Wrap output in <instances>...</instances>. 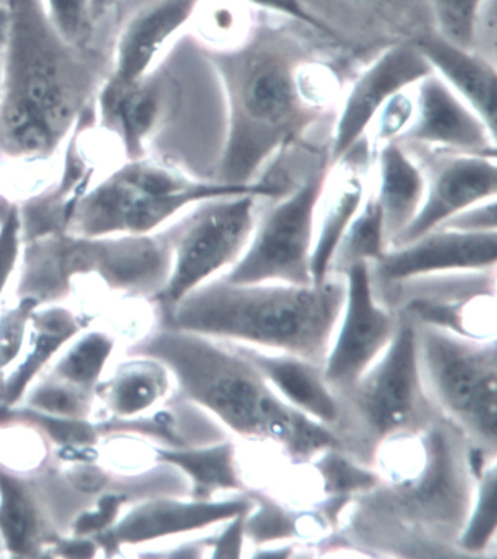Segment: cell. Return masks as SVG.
<instances>
[{
    "label": "cell",
    "instance_id": "obj_11",
    "mask_svg": "<svg viewBox=\"0 0 497 559\" xmlns=\"http://www.w3.org/2000/svg\"><path fill=\"white\" fill-rule=\"evenodd\" d=\"M260 201L256 194L209 199L161 228L172 251L170 277L153 300L161 318L181 298L240 260L252 238Z\"/></svg>",
    "mask_w": 497,
    "mask_h": 559
},
{
    "label": "cell",
    "instance_id": "obj_33",
    "mask_svg": "<svg viewBox=\"0 0 497 559\" xmlns=\"http://www.w3.org/2000/svg\"><path fill=\"white\" fill-rule=\"evenodd\" d=\"M496 462L490 463L475 483L473 506L464 531H462L458 548L462 555L474 557L484 552L496 536Z\"/></svg>",
    "mask_w": 497,
    "mask_h": 559
},
{
    "label": "cell",
    "instance_id": "obj_19",
    "mask_svg": "<svg viewBox=\"0 0 497 559\" xmlns=\"http://www.w3.org/2000/svg\"><path fill=\"white\" fill-rule=\"evenodd\" d=\"M414 117L404 146L496 155V134L435 72L413 85Z\"/></svg>",
    "mask_w": 497,
    "mask_h": 559
},
{
    "label": "cell",
    "instance_id": "obj_18",
    "mask_svg": "<svg viewBox=\"0 0 497 559\" xmlns=\"http://www.w3.org/2000/svg\"><path fill=\"white\" fill-rule=\"evenodd\" d=\"M438 153L429 166L419 163L426 179L422 205L390 247L416 240L469 207L496 199V155Z\"/></svg>",
    "mask_w": 497,
    "mask_h": 559
},
{
    "label": "cell",
    "instance_id": "obj_3",
    "mask_svg": "<svg viewBox=\"0 0 497 559\" xmlns=\"http://www.w3.org/2000/svg\"><path fill=\"white\" fill-rule=\"evenodd\" d=\"M375 465L384 475L356 497L349 539L401 557H457L477 483L460 428L443 416L416 436L413 467L384 453Z\"/></svg>",
    "mask_w": 497,
    "mask_h": 559
},
{
    "label": "cell",
    "instance_id": "obj_48",
    "mask_svg": "<svg viewBox=\"0 0 497 559\" xmlns=\"http://www.w3.org/2000/svg\"><path fill=\"white\" fill-rule=\"evenodd\" d=\"M7 0H0V7H5Z\"/></svg>",
    "mask_w": 497,
    "mask_h": 559
},
{
    "label": "cell",
    "instance_id": "obj_9",
    "mask_svg": "<svg viewBox=\"0 0 497 559\" xmlns=\"http://www.w3.org/2000/svg\"><path fill=\"white\" fill-rule=\"evenodd\" d=\"M172 266L161 229L146 236L80 237L66 231L24 242L20 298L54 305L69 296L77 276L97 275L114 292L154 300Z\"/></svg>",
    "mask_w": 497,
    "mask_h": 559
},
{
    "label": "cell",
    "instance_id": "obj_25",
    "mask_svg": "<svg viewBox=\"0 0 497 559\" xmlns=\"http://www.w3.org/2000/svg\"><path fill=\"white\" fill-rule=\"evenodd\" d=\"M374 193L384 214L388 249L409 227L425 194V173L416 157L400 142L375 151Z\"/></svg>",
    "mask_w": 497,
    "mask_h": 559
},
{
    "label": "cell",
    "instance_id": "obj_41",
    "mask_svg": "<svg viewBox=\"0 0 497 559\" xmlns=\"http://www.w3.org/2000/svg\"><path fill=\"white\" fill-rule=\"evenodd\" d=\"M38 307L40 305L33 298H20V305L0 318V370L19 357L27 324Z\"/></svg>",
    "mask_w": 497,
    "mask_h": 559
},
{
    "label": "cell",
    "instance_id": "obj_7",
    "mask_svg": "<svg viewBox=\"0 0 497 559\" xmlns=\"http://www.w3.org/2000/svg\"><path fill=\"white\" fill-rule=\"evenodd\" d=\"M287 192L282 185L271 181L201 180L154 159H126L82 194L66 233L80 237L146 236L209 199L238 194L271 199Z\"/></svg>",
    "mask_w": 497,
    "mask_h": 559
},
{
    "label": "cell",
    "instance_id": "obj_45",
    "mask_svg": "<svg viewBox=\"0 0 497 559\" xmlns=\"http://www.w3.org/2000/svg\"><path fill=\"white\" fill-rule=\"evenodd\" d=\"M114 2L116 0H90V15L95 24L107 14Z\"/></svg>",
    "mask_w": 497,
    "mask_h": 559
},
{
    "label": "cell",
    "instance_id": "obj_17",
    "mask_svg": "<svg viewBox=\"0 0 497 559\" xmlns=\"http://www.w3.org/2000/svg\"><path fill=\"white\" fill-rule=\"evenodd\" d=\"M431 64L413 40L387 47L350 84L332 126L328 167L361 144L372 120L388 99L432 73Z\"/></svg>",
    "mask_w": 497,
    "mask_h": 559
},
{
    "label": "cell",
    "instance_id": "obj_32",
    "mask_svg": "<svg viewBox=\"0 0 497 559\" xmlns=\"http://www.w3.org/2000/svg\"><path fill=\"white\" fill-rule=\"evenodd\" d=\"M315 469L322 479L323 491L328 496L326 500L346 507L354 496L371 491L379 483L377 472L354 461L339 449H330L319 454Z\"/></svg>",
    "mask_w": 497,
    "mask_h": 559
},
{
    "label": "cell",
    "instance_id": "obj_43",
    "mask_svg": "<svg viewBox=\"0 0 497 559\" xmlns=\"http://www.w3.org/2000/svg\"><path fill=\"white\" fill-rule=\"evenodd\" d=\"M496 199L478 203L453 216L439 228L460 229V231L487 233L497 231Z\"/></svg>",
    "mask_w": 497,
    "mask_h": 559
},
{
    "label": "cell",
    "instance_id": "obj_26",
    "mask_svg": "<svg viewBox=\"0 0 497 559\" xmlns=\"http://www.w3.org/2000/svg\"><path fill=\"white\" fill-rule=\"evenodd\" d=\"M157 461L179 467L190 483L189 498L214 500L216 493L246 489L237 467L235 445L223 440L219 443L192 449H155Z\"/></svg>",
    "mask_w": 497,
    "mask_h": 559
},
{
    "label": "cell",
    "instance_id": "obj_20",
    "mask_svg": "<svg viewBox=\"0 0 497 559\" xmlns=\"http://www.w3.org/2000/svg\"><path fill=\"white\" fill-rule=\"evenodd\" d=\"M183 497H155L140 504L112 524L108 531L93 539L107 550H117L123 545L144 544L159 537L180 535L227 523L237 515L250 513L253 498L248 492L229 500H181Z\"/></svg>",
    "mask_w": 497,
    "mask_h": 559
},
{
    "label": "cell",
    "instance_id": "obj_44",
    "mask_svg": "<svg viewBox=\"0 0 497 559\" xmlns=\"http://www.w3.org/2000/svg\"><path fill=\"white\" fill-rule=\"evenodd\" d=\"M246 514L237 515L228 520L227 527L215 539L207 540V545L214 546L215 558H238L242 550V540H244V523Z\"/></svg>",
    "mask_w": 497,
    "mask_h": 559
},
{
    "label": "cell",
    "instance_id": "obj_50",
    "mask_svg": "<svg viewBox=\"0 0 497 559\" xmlns=\"http://www.w3.org/2000/svg\"><path fill=\"white\" fill-rule=\"evenodd\" d=\"M372 2H377V0H372ZM378 2H381V0H378Z\"/></svg>",
    "mask_w": 497,
    "mask_h": 559
},
{
    "label": "cell",
    "instance_id": "obj_38",
    "mask_svg": "<svg viewBox=\"0 0 497 559\" xmlns=\"http://www.w3.org/2000/svg\"><path fill=\"white\" fill-rule=\"evenodd\" d=\"M414 117L413 85L409 86L384 104L381 110L372 120L365 134L367 148L372 155L381 146L399 142L412 124Z\"/></svg>",
    "mask_w": 497,
    "mask_h": 559
},
{
    "label": "cell",
    "instance_id": "obj_34",
    "mask_svg": "<svg viewBox=\"0 0 497 559\" xmlns=\"http://www.w3.org/2000/svg\"><path fill=\"white\" fill-rule=\"evenodd\" d=\"M112 346L114 341L110 336L99 332L89 333L68 350L51 374L86 392L95 393Z\"/></svg>",
    "mask_w": 497,
    "mask_h": 559
},
{
    "label": "cell",
    "instance_id": "obj_14",
    "mask_svg": "<svg viewBox=\"0 0 497 559\" xmlns=\"http://www.w3.org/2000/svg\"><path fill=\"white\" fill-rule=\"evenodd\" d=\"M202 0H116L107 16L114 36L110 76L98 98L131 88L192 24Z\"/></svg>",
    "mask_w": 497,
    "mask_h": 559
},
{
    "label": "cell",
    "instance_id": "obj_31",
    "mask_svg": "<svg viewBox=\"0 0 497 559\" xmlns=\"http://www.w3.org/2000/svg\"><path fill=\"white\" fill-rule=\"evenodd\" d=\"M250 8L242 0H202L192 21L197 23L193 36L209 51L235 50L252 38Z\"/></svg>",
    "mask_w": 497,
    "mask_h": 559
},
{
    "label": "cell",
    "instance_id": "obj_47",
    "mask_svg": "<svg viewBox=\"0 0 497 559\" xmlns=\"http://www.w3.org/2000/svg\"><path fill=\"white\" fill-rule=\"evenodd\" d=\"M0 85H2V50H0Z\"/></svg>",
    "mask_w": 497,
    "mask_h": 559
},
{
    "label": "cell",
    "instance_id": "obj_30",
    "mask_svg": "<svg viewBox=\"0 0 497 559\" xmlns=\"http://www.w3.org/2000/svg\"><path fill=\"white\" fill-rule=\"evenodd\" d=\"M387 250L388 238L383 210L374 190L369 189L361 211L332 255L328 276H343L354 263H375Z\"/></svg>",
    "mask_w": 497,
    "mask_h": 559
},
{
    "label": "cell",
    "instance_id": "obj_6",
    "mask_svg": "<svg viewBox=\"0 0 497 559\" xmlns=\"http://www.w3.org/2000/svg\"><path fill=\"white\" fill-rule=\"evenodd\" d=\"M209 56L222 84L227 111L216 180L252 183L267 163L323 115L298 90V68L306 59L271 38H250L235 50L209 51Z\"/></svg>",
    "mask_w": 497,
    "mask_h": 559
},
{
    "label": "cell",
    "instance_id": "obj_23",
    "mask_svg": "<svg viewBox=\"0 0 497 559\" xmlns=\"http://www.w3.org/2000/svg\"><path fill=\"white\" fill-rule=\"evenodd\" d=\"M436 73L496 134V64L438 33L412 38Z\"/></svg>",
    "mask_w": 497,
    "mask_h": 559
},
{
    "label": "cell",
    "instance_id": "obj_28",
    "mask_svg": "<svg viewBox=\"0 0 497 559\" xmlns=\"http://www.w3.org/2000/svg\"><path fill=\"white\" fill-rule=\"evenodd\" d=\"M135 361L121 364L116 376L98 384L95 394L106 402L117 418H129L150 409L167 396L170 371L157 359L136 357Z\"/></svg>",
    "mask_w": 497,
    "mask_h": 559
},
{
    "label": "cell",
    "instance_id": "obj_29",
    "mask_svg": "<svg viewBox=\"0 0 497 559\" xmlns=\"http://www.w3.org/2000/svg\"><path fill=\"white\" fill-rule=\"evenodd\" d=\"M24 426L45 432L53 443L62 448V457L66 461L93 462V445L98 443V427L86 419L64 418L45 414L33 407H11L0 405V428Z\"/></svg>",
    "mask_w": 497,
    "mask_h": 559
},
{
    "label": "cell",
    "instance_id": "obj_2",
    "mask_svg": "<svg viewBox=\"0 0 497 559\" xmlns=\"http://www.w3.org/2000/svg\"><path fill=\"white\" fill-rule=\"evenodd\" d=\"M99 126L119 139L126 159H154L201 180H216L227 111L209 51L181 34L123 93L97 98Z\"/></svg>",
    "mask_w": 497,
    "mask_h": 559
},
{
    "label": "cell",
    "instance_id": "obj_36",
    "mask_svg": "<svg viewBox=\"0 0 497 559\" xmlns=\"http://www.w3.org/2000/svg\"><path fill=\"white\" fill-rule=\"evenodd\" d=\"M94 396L95 393L86 392L51 374L45 383L33 390L27 406L45 414L86 419Z\"/></svg>",
    "mask_w": 497,
    "mask_h": 559
},
{
    "label": "cell",
    "instance_id": "obj_5",
    "mask_svg": "<svg viewBox=\"0 0 497 559\" xmlns=\"http://www.w3.org/2000/svg\"><path fill=\"white\" fill-rule=\"evenodd\" d=\"M346 298L343 276L319 285L232 284L214 277L181 298L162 326L276 349L324 366Z\"/></svg>",
    "mask_w": 497,
    "mask_h": 559
},
{
    "label": "cell",
    "instance_id": "obj_4",
    "mask_svg": "<svg viewBox=\"0 0 497 559\" xmlns=\"http://www.w3.org/2000/svg\"><path fill=\"white\" fill-rule=\"evenodd\" d=\"M128 354L157 359L175 377L181 396L244 439L282 445L296 465L339 449L330 427L283 401L231 342L162 326Z\"/></svg>",
    "mask_w": 497,
    "mask_h": 559
},
{
    "label": "cell",
    "instance_id": "obj_16",
    "mask_svg": "<svg viewBox=\"0 0 497 559\" xmlns=\"http://www.w3.org/2000/svg\"><path fill=\"white\" fill-rule=\"evenodd\" d=\"M497 262V231L470 233L436 228L416 240L390 247L369 264L375 296L419 277L451 273L493 272Z\"/></svg>",
    "mask_w": 497,
    "mask_h": 559
},
{
    "label": "cell",
    "instance_id": "obj_42",
    "mask_svg": "<svg viewBox=\"0 0 497 559\" xmlns=\"http://www.w3.org/2000/svg\"><path fill=\"white\" fill-rule=\"evenodd\" d=\"M242 2L248 3L250 7L271 12V14L295 20L298 23L318 29V32L332 34V29L323 20H319L317 15L313 14V11L302 0H242Z\"/></svg>",
    "mask_w": 497,
    "mask_h": 559
},
{
    "label": "cell",
    "instance_id": "obj_24",
    "mask_svg": "<svg viewBox=\"0 0 497 559\" xmlns=\"http://www.w3.org/2000/svg\"><path fill=\"white\" fill-rule=\"evenodd\" d=\"M209 412L177 394L161 411L149 416H129L98 424L99 436L141 435L163 449H192L227 440L222 424L215 423Z\"/></svg>",
    "mask_w": 497,
    "mask_h": 559
},
{
    "label": "cell",
    "instance_id": "obj_37",
    "mask_svg": "<svg viewBox=\"0 0 497 559\" xmlns=\"http://www.w3.org/2000/svg\"><path fill=\"white\" fill-rule=\"evenodd\" d=\"M486 0H426L436 33L452 45L469 49L478 11Z\"/></svg>",
    "mask_w": 497,
    "mask_h": 559
},
{
    "label": "cell",
    "instance_id": "obj_10",
    "mask_svg": "<svg viewBox=\"0 0 497 559\" xmlns=\"http://www.w3.org/2000/svg\"><path fill=\"white\" fill-rule=\"evenodd\" d=\"M417 340L423 380L436 406L471 448L496 459V340H473L426 324H417Z\"/></svg>",
    "mask_w": 497,
    "mask_h": 559
},
{
    "label": "cell",
    "instance_id": "obj_15",
    "mask_svg": "<svg viewBox=\"0 0 497 559\" xmlns=\"http://www.w3.org/2000/svg\"><path fill=\"white\" fill-rule=\"evenodd\" d=\"M346 298L323 371L332 392L350 388L377 361L399 328L400 316L375 296L371 267L354 263L344 272Z\"/></svg>",
    "mask_w": 497,
    "mask_h": 559
},
{
    "label": "cell",
    "instance_id": "obj_35",
    "mask_svg": "<svg viewBox=\"0 0 497 559\" xmlns=\"http://www.w3.org/2000/svg\"><path fill=\"white\" fill-rule=\"evenodd\" d=\"M253 498L254 507L246 514L244 533L254 544L287 539L301 535V520L263 493L246 491Z\"/></svg>",
    "mask_w": 497,
    "mask_h": 559
},
{
    "label": "cell",
    "instance_id": "obj_49",
    "mask_svg": "<svg viewBox=\"0 0 497 559\" xmlns=\"http://www.w3.org/2000/svg\"><path fill=\"white\" fill-rule=\"evenodd\" d=\"M0 549H3L2 540H0Z\"/></svg>",
    "mask_w": 497,
    "mask_h": 559
},
{
    "label": "cell",
    "instance_id": "obj_40",
    "mask_svg": "<svg viewBox=\"0 0 497 559\" xmlns=\"http://www.w3.org/2000/svg\"><path fill=\"white\" fill-rule=\"evenodd\" d=\"M20 205L0 197V297L23 253Z\"/></svg>",
    "mask_w": 497,
    "mask_h": 559
},
{
    "label": "cell",
    "instance_id": "obj_27",
    "mask_svg": "<svg viewBox=\"0 0 497 559\" xmlns=\"http://www.w3.org/2000/svg\"><path fill=\"white\" fill-rule=\"evenodd\" d=\"M29 322L33 323L32 349L19 368L0 384V405L12 406L19 402L34 377L58 349L88 324L62 307L34 310Z\"/></svg>",
    "mask_w": 497,
    "mask_h": 559
},
{
    "label": "cell",
    "instance_id": "obj_22",
    "mask_svg": "<svg viewBox=\"0 0 497 559\" xmlns=\"http://www.w3.org/2000/svg\"><path fill=\"white\" fill-rule=\"evenodd\" d=\"M238 353L244 355L258 368L267 383L283 401L296 407L324 426H335L339 418V403L324 377L323 366L289 354L262 353L256 346L235 344Z\"/></svg>",
    "mask_w": 497,
    "mask_h": 559
},
{
    "label": "cell",
    "instance_id": "obj_39",
    "mask_svg": "<svg viewBox=\"0 0 497 559\" xmlns=\"http://www.w3.org/2000/svg\"><path fill=\"white\" fill-rule=\"evenodd\" d=\"M51 23L72 45H88L94 40L95 28L90 15V0H45Z\"/></svg>",
    "mask_w": 497,
    "mask_h": 559
},
{
    "label": "cell",
    "instance_id": "obj_8",
    "mask_svg": "<svg viewBox=\"0 0 497 559\" xmlns=\"http://www.w3.org/2000/svg\"><path fill=\"white\" fill-rule=\"evenodd\" d=\"M399 316V328L381 357L350 388L335 393L339 418L331 430L339 450L367 467H374L387 441L419 435L444 416L423 380L417 324Z\"/></svg>",
    "mask_w": 497,
    "mask_h": 559
},
{
    "label": "cell",
    "instance_id": "obj_12",
    "mask_svg": "<svg viewBox=\"0 0 497 559\" xmlns=\"http://www.w3.org/2000/svg\"><path fill=\"white\" fill-rule=\"evenodd\" d=\"M327 171L326 162L291 192L276 198L274 205L258 211L248 246L225 280L232 284L314 285L315 212Z\"/></svg>",
    "mask_w": 497,
    "mask_h": 559
},
{
    "label": "cell",
    "instance_id": "obj_21",
    "mask_svg": "<svg viewBox=\"0 0 497 559\" xmlns=\"http://www.w3.org/2000/svg\"><path fill=\"white\" fill-rule=\"evenodd\" d=\"M371 159H374V155L363 139L343 159L328 167L315 212L314 247L311 254L314 285L327 280L332 255L365 202L369 189L363 167Z\"/></svg>",
    "mask_w": 497,
    "mask_h": 559
},
{
    "label": "cell",
    "instance_id": "obj_13",
    "mask_svg": "<svg viewBox=\"0 0 497 559\" xmlns=\"http://www.w3.org/2000/svg\"><path fill=\"white\" fill-rule=\"evenodd\" d=\"M90 504L58 467L21 475L0 463V540L14 557L54 548Z\"/></svg>",
    "mask_w": 497,
    "mask_h": 559
},
{
    "label": "cell",
    "instance_id": "obj_46",
    "mask_svg": "<svg viewBox=\"0 0 497 559\" xmlns=\"http://www.w3.org/2000/svg\"><path fill=\"white\" fill-rule=\"evenodd\" d=\"M8 32V11L5 7H0V50L5 45Z\"/></svg>",
    "mask_w": 497,
    "mask_h": 559
},
{
    "label": "cell",
    "instance_id": "obj_1",
    "mask_svg": "<svg viewBox=\"0 0 497 559\" xmlns=\"http://www.w3.org/2000/svg\"><path fill=\"white\" fill-rule=\"evenodd\" d=\"M0 85V158L45 162L68 142L110 76L114 36L104 15L88 45H72L45 0H7Z\"/></svg>",
    "mask_w": 497,
    "mask_h": 559
}]
</instances>
